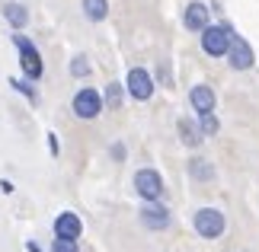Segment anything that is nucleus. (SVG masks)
<instances>
[{
	"label": "nucleus",
	"mask_w": 259,
	"mask_h": 252,
	"mask_svg": "<svg viewBox=\"0 0 259 252\" xmlns=\"http://www.w3.org/2000/svg\"><path fill=\"white\" fill-rule=\"evenodd\" d=\"M154 83H157V77L147 67H132L128 77H125V89L135 103H147V99L154 96Z\"/></svg>",
	"instance_id": "obj_6"
},
{
	"label": "nucleus",
	"mask_w": 259,
	"mask_h": 252,
	"mask_svg": "<svg viewBox=\"0 0 259 252\" xmlns=\"http://www.w3.org/2000/svg\"><path fill=\"white\" fill-rule=\"evenodd\" d=\"M192 227L202 239H218L227 230V217L218 208H198L192 214Z\"/></svg>",
	"instance_id": "obj_4"
},
{
	"label": "nucleus",
	"mask_w": 259,
	"mask_h": 252,
	"mask_svg": "<svg viewBox=\"0 0 259 252\" xmlns=\"http://www.w3.org/2000/svg\"><path fill=\"white\" fill-rule=\"evenodd\" d=\"M138 217H141V224L147 230H170V224H173V211L166 205H160V201H144Z\"/></svg>",
	"instance_id": "obj_8"
},
{
	"label": "nucleus",
	"mask_w": 259,
	"mask_h": 252,
	"mask_svg": "<svg viewBox=\"0 0 259 252\" xmlns=\"http://www.w3.org/2000/svg\"><path fill=\"white\" fill-rule=\"evenodd\" d=\"M189 106H192L195 118H202V115H214V109H218V96H214V89L208 86V83H195L192 89H189Z\"/></svg>",
	"instance_id": "obj_10"
},
{
	"label": "nucleus",
	"mask_w": 259,
	"mask_h": 252,
	"mask_svg": "<svg viewBox=\"0 0 259 252\" xmlns=\"http://www.w3.org/2000/svg\"><path fill=\"white\" fill-rule=\"evenodd\" d=\"M80 7H83V16L90 19V23H106L109 0H80Z\"/></svg>",
	"instance_id": "obj_15"
},
{
	"label": "nucleus",
	"mask_w": 259,
	"mask_h": 252,
	"mask_svg": "<svg viewBox=\"0 0 259 252\" xmlns=\"http://www.w3.org/2000/svg\"><path fill=\"white\" fill-rule=\"evenodd\" d=\"M189 176L198 179V182H214V166L205 157H192L189 160Z\"/></svg>",
	"instance_id": "obj_14"
},
{
	"label": "nucleus",
	"mask_w": 259,
	"mask_h": 252,
	"mask_svg": "<svg viewBox=\"0 0 259 252\" xmlns=\"http://www.w3.org/2000/svg\"><path fill=\"white\" fill-rule=\"evenodd\" d=\"M52 252H80V249H77V239H61V236H55Z\"/></svg>",
	"instance_id": "obj_20"
},
{
	"label": "nucleus",
	"mask_w": 259,
	"mask_h": 252,
	"mask_svg": "<svg viewBox=\"0 0 259 252\" xmlns=\"http://www.w3.org/2000/svg\"><path fill=\"white\" fill-rule=\"evenodd\" d=\"M234 35H237V32H234L231 23H211L202 35H198V42H202V52H205L208 58H227Z\"/></svg>",
	"instance_id": "obj_1"
},
{
	"label": "nucleus",
	"mask_w": 259,
	"mask_h": 252,
	"mask_svg": "<svg viewBox=\"0 0 259 252\" xmlns=\"http://www.w3.org/2000/svg\"><path fill=\"white\" fill-rule=\"evenodd\" d=\"M183 26L189 29V32L202 35L208 26H211V7L202 4V0H189L186 10H183Z\"/></svg>",
	"instance_id": "obj_7"
},
{
	"label": "nucleus",
	"mask_w": 259,
	"mask_h": 252,
	"mask_svg": "<svg viewBox=\"0 0 259 252\" xmlns=\"http://www.w3.org/2000/svg\"><path fill=\"white\" fill-rule=\"evenodd\" d=\"M4 19L10 23L13 32H23V29L29 26V10L23 4H16V0H10V4H4Z\"/></svg>",
	"instance_id": "obj_12"
},
{
	"label": "nucleus",
	"mask_w": 259,
	"mask_h": 252,
	"mask_svg": "<svg viewBox=\"0 0 259 252\" xmlns=\"http://www.w3.org/2000/svg\"><path fill=\"white\" fill-rule=\"evenodd\" d=\"M227 67L231 70H250L256 64V52H253V45L246 42V38L240 35H234V42H231V52H227Z\"/></svg>",
	"instance_id": "obj_9"
},
{
	"label": "nucleus",
	"mask_w": 259,
	"mask_h": 252,
	"mask_svg": "<svg viewBox=\"0 0 259 252\" xmlns=\"http://www.w3.org/2000/svg\"><path fill=\"white\" fill-rule=\"evenodd\" d=\"M103 99H106V109H122V99H125L122 83H109L106 93H103Z\"/></svg>",
	"instance_id": "obj_16"
},
{
	"label": "nucleus",
	"mask_w": 259,
	"mask_h": 252,
	"mask_svg": "<svg viewBox=\"0 0 259 252\" xmlns=\"http://www.w3.org/2000/svg\"><path fill=\"white\" fill-rule=\"evenodd\" d=\"M10 86H13V89H16V93H23L26 99H32V103H35V99H38V96H35V89H32V86H29V83H26V80H19V77H10Z\"/></svg>",
	"instance_id": "obj_19"
},
{
	"label": "nucleus",
	"mask_w": 259,
	"mask_h": 252,
	"mask_svg": "<svg viewBox=\"0 0 259 252\" xmlns=\"http://www.w3.org/2000/svg\"><path fill=\"white\" fill-rule=\"evenodd\" d=\"M157 80H160V86L173 89V74H170V64H160V67H157Z\"/></svg>",
	"instance_id": "obj_21"
},
{
	"label": "nucleus",
	"mask_w": 259,
	"mask_h": 252,
	"mask_svg": "<svg viewBox=\"0 0 259 252\" xmlns=\"http://www.w3.org/2000/svg\"><path fill=\"white\" fill-rule=\"evenodd\" d=\"M29 252H42V246H38V243H29Z\"/></svg>",
	"instance_id": "obj_23"
},
{
	"label": "nucleus",
	"mask_w": 259,
	"mask_h": 252,
	"mask_svg": "<svg viewBox=\"0 0 259 252\" xmlns=\"http://www.w3.org/2000/svg\"><path fill=\"white\" fill-rule=\"evenodd\" d=\"M71 109H74L77 118H83V122H93V118L103 115L106 99H103V93H99L96 86H80V89L74 93V99H71Z\"/></svg>",
	"instance_id": "obj_2"
},
{
	"label": "nucleus",
	"mask_w": 259,
	"mask_h": 252,
	"mask_svg": "<svg viewBox=\"0 0 259 252\" xmlns=\"http://www.w3.org/2000/svg\"><path fill=\"white\" fill-rule=\"evenodd\" d=\"M67 70H71V77H77V80L90 77V61H87V55H74L71 64H67Z\"/></svg>",
	"instance_id": "obj_17"
},
{
	"label": "nucleus",
	"mask_w": 259,
	"mask_h": 252,
	"mask_svg": "<svg viewBox=\"0 0 259 252\" xmlns=\"http://www.w3.org/2000/svg\"><path fill=\"white\" fill-rule=\"evenodd\" d=\"M135 191L141 195V201H160L163 191H166L163 176L157 173L154 166H141V169L135 173Z\"/></svg>",
	"instance_id": "obj_5"
},
{
	"label": "nucleus",
	"mask_w": 259,
	"mask_h": 252,
	"mask_svg": "<svg viewBox=\"0 0 259 252\" xmlns=\"http://www.w3.org/2000/svg\"><path fill=\"white\" fill-rule=\"evenodd\" d=\"M198 131H202L205 137H214L218 131H221V122H218L214 115H202V118H198Z\"/></svg>",
	"instance_id": "obj_18"
},
{
	"label": "nucleus",
	"mask_w": 259,
	"mask_h": 252,
	"mask_svg": "<svg viewBox=\"0 0 259 252\" xmlns=\"http://www.w3.org/2000/svg\"><path fill=\"white\" fill-rule=\"evenodd\" d=\"M202 131H198V118L192 122V118H179V140H183L186 147H198L202 144Z\"/></svg>",
	"instance_id": "obj_13"
},
{
	"label": "nucleus",
	"mask_w": 259,
	"mask_h": 252,
	"mask_svg": "<svg viewBox=\"0 0 259 252\" xmlns=\"http://www.w3.org/2000/svg\"><path fill=\"white\" fill-rule=\"evenodd\" d=\"M13 45L19 52V64H23V74L29 80H42L45 74V64H42V55H38V48L32 45V38L23 35V32H13Z\"/></svg>",
	"instance_id": "obj_3"
},
{
	"label": "nucleus",
	"mask_w": 259,
	"mask_h": 252,
	"mask_svg": "<svg viewBox=\"0 0 259 252\" xmlns=\"http://www.w3.org/2000/svg\"><path fill=\"white\" fill-rule=\"evenodd\" d=\"M80 233H83V224H80V217H77L74 211H64V214L55 217V236H61V239H80Z\"/></svg>",
	"instance_id": "obj_11"
},
{
	"label": "nucleus",
	"mask_w": 259,
	"mask_h": 252,
	"mask_svg": "<svg viewBox=\"0 0 259 252\" xmlns=\"http://www.w3.org/2000/svg\"><path fill=\"white\" fill-rule=\"evenodd\" d=\"M109 154H112L115 163H125V154H128V150H125V144H112V147H109Z\"/></svg>",
	"instance_id": "obj_22"
}]
</instances>
